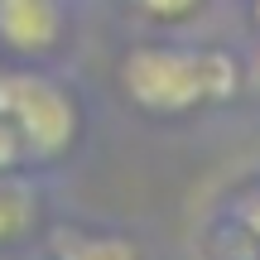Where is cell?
<instances>
[{"label":"cell","instance_id":"obj_8","mask_svg":"<svg viewBox=\"0 0 260 260\" xmlns=\"http://www.w3.org/2000/svg\"><path fill=\"white\" fill-rule=\"evenodd\" d=\"M10 169H24V145H19V135L0 121V174H10Z\"/></svg>","mask_w":260,"mask_h":260},{"label":"cell","instance_id":"obj_5","mask_svg":"<svg viewBox=\"0 0 260 260\" xmlns=\"http://www.w3.org/2000/svg\"><path fill=\"white\" fill-rule=\"evenodd\" d=\"M34 226V188L19 178V169L0 174V246H15Z\"/></svg>","mask_w":260,"mask_h":260},{"label":"cell","instance_id":"obj_3","mask_svg":"<svg viewBox=\"0 0 260 260\" xmlns=\"http://www.w3.org/2000/svg\"><path fill=\"white\" fill-rule=\"evenodd\" d=\"M63 39V5L58 0H0V44L10 53H48Z\"/></svg>","mask_w":260,"mask_h":260},{"label":"cell","instance_id":"obj_2","mask_svg":"<svg viewBox=\"0 0 260 260\" xmlns=\"http://www.w3.org/2000/svg\"><path fill=\"white\" fill-rule=\"evenodd\" d=\"M0 121L19 135L24 164H53L73 149L82 111L63 82L29 68H0Z\"/></svg>","mask_w":260,"mask_h":260},{"label":"cell","instance_id":"obj_7","mask_svg":"<svg viewBox=\"0 0 260 260\" xmlns=\"http://www.w3.org/2000/svg\"><path fill=\"white\" fill-rule=\"evenodd\" d=\"M140 10H145L149 19H183L198 10V0H135Z\"/></svg>","mask_w":260,"mask_h":260},{"label":"cell","instance_id":"obj_4","mask_svg":"<svg viewBox=\"0 0 260 260\" xmlns=\"http://www.w3.org/2000/svg\"><path fill=\"white\" fill-rule=\"evenodd\" d=\"M53 260H145L140 246L121 232H53Z\"/></svg>","mask_w":260,"mask_h":260},{"label":"cell","instance_id":"obj_9","mask_svg":"<svg viewBox=\"0 0 260 260\" xmlns=\"http://www.w3.org/2000/svg\"><path fill=\"white\" fill-rule=\"evenodd\" d=\"M255 24H260V0H255Z\"/></svg>","mask_w":260,"mask_h":260},{"label":"cell","instance_id":"obj_6","mask_svg":"<svg viewBox=\"0 0 260 260\" xmlns=\"http://www.w3.org/2000/svg\"><path fill=\"white\" fill-rule=\"evenodd\" d=\"M236 226H241L251 241H260V188H251V193L236 203Z\"/></svg>","mask_w":260,"mask_h":260},{"label":"cell","instance_id":"obj_1","mask_svg":"<svg viewBox=\"0 0 260 260\" xmlns=\"http://www.w3.org/2000/svg\"><path fill=\"white\" fill-rule=\"evenodd\" d=\"M125 96L149 116H188L198 106H222L241 87V63L226 48H164L140 44L121 63Z\"/></svg>","mask_w":260,"mask_h":260}]
</instances>
